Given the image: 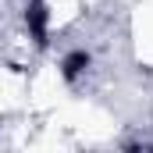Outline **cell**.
Listing matches in <instances>:
<instances>
[{
    "mask_svg": "<svg viewBox=\"0 0 153 153\" xmlns=\"http://www.w3.org/2000/svg\"><path fill=\"white\" fill-rule=\"evenodd\" d=\"M25 29H29V36H32L36 46L50 43V7H46V0H29V7H25Z\"/></svg>",
    "mask_w": 153,
    "mask_h": 153,
    "instance_id": "cell-1",
    "label": "cell"
},
{
    "mask_svg": "<svg viewBox=\"0 0 153 153\" xmlns=\"http://www.w3.org/2000/svg\"><path fill=\"white\" fill-rule=\"evenodd\" d=\"M89 61H93V57H89L85 50H71V53H68V57L61 61V75L68 78V82H75V78L82 75L85 68H89Z\"/></svg>",
    "mask_w": 153,
    "mask_h": 153,
    "instance_id": "cell-2",
    "label": "cell"
}]
</instances>
